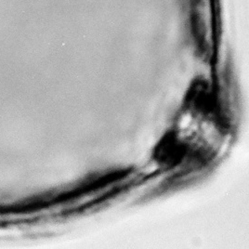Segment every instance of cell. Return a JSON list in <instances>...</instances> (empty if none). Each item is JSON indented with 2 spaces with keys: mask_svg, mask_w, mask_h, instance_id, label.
<instances>
[{
  "mask_svg": "<svg viewBox=\"0 0 249 249\" xmlns=\"http://www.w3.org/2000/svg\"><path fill=\"white\" fill-rule=\"evenodd\" d=\"M185 147L178 141L176 134L168 133L156 148V160L164 165L178 164L185 155Z\"/></svg>",
  "mask_w": 249,
  "mask_h": 249,
  "instance_id": "1",
  "label": "cell"
}]
</instances>
